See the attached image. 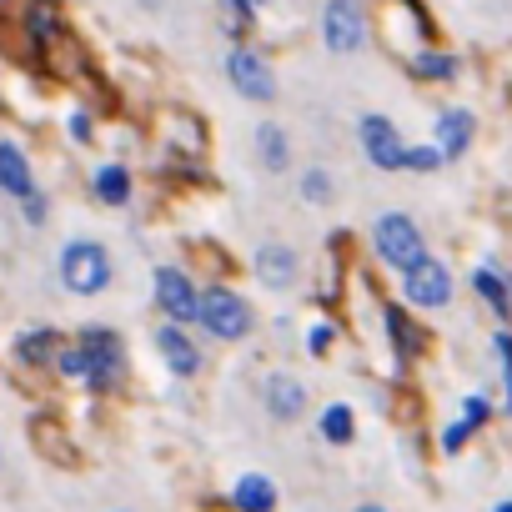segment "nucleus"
I'll return each mask as SVG.
<instances>
[{
	"label": "nucleus",
	"instance_id": "nucleus-1",
	"mask_svg": "<svg viewBox=\"0 0 512 512\" xmlns=\"http://www.w3.org/2000/svg\"><path fill=\"white\" fill-rule=\"evenodd\" d=\"M61 372L106 392V387L121 382V342L111 332H86L71 352H61Z\"/></svg>",
	"mask_w": 512,
	"mask_h": 512
},
{
	"label": "nucleus",
	"instance_id": "nucleus-2",
	"mask_svg": "<svg viewBox=\"0 0 512 512\" xmlns=\"http://www.w3.org/2000/svg\"><path fill=\"white\" fill-rule=\"evenodd\" d=\"M61 282L81 297H96L106 282H111V256L101 241H71L61 251Z\"/></svg>",
	"mask_w": 512,
	"mask_h": 512
},
{
	"label": "nucleus",
	"instance_id": "nucleus-3",
	"mask_svg": "<svg viewBox=\"0 0 512 512\" xmlns=\"http://www.w3.org/2000/svg\"><path fill=\"white\" fill-rule=\"evenodd\" d=\"M377 251H382V262L387 267H397V272H412L417 262H422V231L402 216V211H387L382 221H377Z\"/></svg>",
	"mask_w": 512,
	"mask_h": 512
},
{
	"label": "nucleus",
	"instance_id": "nucleus-4",
	"mask_svg": "<svg viewBox=\"0 0 512 512\" xmlns=\"http://www.w3.org/2000/svg\"><path fill=\"white\" fill-rule=\"evenodd\" d=\"M322 36H327V51H337V56H352L367 46V16L357 0H332L322 16Z\"/></svg>",
	"mask_w": 512,
	"mask_h": 512
},
{
	"label": "nucleus",
	"instance_id": "nucleus-5",
	"mask_svg": "<svg viewBox=\"0 0 512 512\" xmlns=\"http://www.w3.org/2000/svg\"><path fill=\"white\" fill-rule=\"evenodd\" d=\"M201 327L206 332H216V337H246V327H251V307L241 302V297H231V292H201Z\"/></svg>",
	"mask_w": 512,
	"mask_h": 512
},
{
	"label": "nucleus",
	"instance_id": "nucleus-6",
	"mask_svg": "<svg viewBox=\"0 0 512 512\" xmlns=\"http://www.w3.org/2000/svg\"><path fill=\"white\" fill-rule=\"evenodd\" d=\"M156 302H161V312L171 322H201V297H196L191 277L176 272V267H161L156 272Z\"/></svg>",
	"mask_w": 512,
	"mask_h": 512
},
{
	"label": "nucleus",
	"instance_id": "nucleus-7",
	"mask_svg": "<svg viewBox=\"0 0 512 512\" xmlns=\"http://www.w3.org/2000/svg\"><path fill=\"white\" fill-rule=\"evenodd\" d=\"M402 287H407V302H417V307H447L452 302V277H447L442 262H432V256H422L412 272H402Z\"/></svg>",
	"mask_w": 512,
	"mask_h": 512
},
{
	"label": "nucleus",
	"instance_id": "nucleus-8",
	"mask_svg": "<svg viewBox=\"0 0 512 512\" xmlns=\"http://www.w3.org/2000/svg\"><path fill=\"white\" fill-rule=\"evenodd\" d=\"M226 76H231V86H236L246 101H272V96H277V81H272L267 61L256 56V51H231Z\"/></svg>",
	"mask_w": 512,
	"mask_h": 512
},
{
	"label": "nucleus",
	"instance_id": "nucleus-9",
	"mask_svg": "<svg viewBox=\"0 0 512 512\" xmlns=\"http://www.w3.org/2000/svg\"><path fill=\"white\" fill-rule=\"evenodd\" d=\"M362 146H367V156H372L382 171L407 166V146H402V136L392 131L387 116H367V121H362Z\"/></svg>",
	"mask_w": 512,
	"mask_h": 512
},
{
	"label": "nucleus",
	"instance_id": "nucleus-10",
	"mask_svg": "<svg viewBox=\"0 0 512 512\" xmlns=\"http://www.w3.org/2000/svg\"><path fill=\"white\" fill-rule=\"evenodd\" d=\"M156 347H161V357L171 362V372H181V377L201 372V347H196L181 327H161V332H156Z\"/></svg>",
	"mask_w": 512,
	"mask_h": 512
},
{
	"label": "nucleus",
	"instance_id": "nucleus-11",
	"mask_svg": "<svg viewBox=\"0 0 512 512\" xmlns=\"http://www.w3.org/2000/svg\"><path fill=\"white\" fill-rule=\"evenodd\" d=\"M467 141H472V116L467 111H442L437 116V151H442V161H452V156H462L467 151Z\"/></svg>",
	"mask_w": 512,
	"mask_h": 512
},
{
	"label": "nucleus",
	"instance_id": "nucleus-12",
	"mask_svg": "<svg viewBox=\"0 0 512 512\" xmlns=\"http://www.w3.org/2000/svg\"><path fill=\"white\" fill-rule=\"evenodd\" d=\"M256 277L267 287H292L297 282V256L287 246H262L256 251Z\"/></svg>",
	"mask_w": 512,
	"mask_h": 512
},
{
	"label": "nucleus",
	"instance_id": "nucleus-13",
	"mask_svg": "<svg viewBox=\"0 0 512 512\" xmlns=\"http://www.w3.org/2000/svg\"><path fill=\"white\" fill-rule=\"evenodd\" d=\"M267 407H272V417H282V422L302 417V407H307L302 382H297V377H272V382H267Z\"/></svg>",
	"mask_w": 512,
	"mask_h": 512
},
{
	"label": "nucleus",
	"instance_id": "nucleus-14",
	"mask_svg": "<svg viewBox=\"0 0 512 512\" xmlns=\"http://www.w3.org/2000/svg\"><path fill=\"white\" fill-rule=\"evenodd\" d=\"M0 186H6L11 196H31V166H26L16 141L0 146Z\"/></svg>",
	"mask_w": 512,
	"mask_h": 512
},
{
	"label": "nucleus",
	"instance_id": "nucleus-15",
	"mask_svg": "<svg viewBox=\"0 0 512 512\" xmlns=\"http://www.w3.org/2000/svg\"><path fill=\"white\" fill-rule=\"evenodd\" d=\"M231 497H236L241 512H272V507H277V487H272L267 477H256V472H246Z\"/></svg>",
	"mask_w": 512,
	"mask_h": 512
},
{
	"label": "nucleus",
	"instance_id": "nucleus-16",
	"mask_svg": "<svg viewBox=\"0 0 512 512\" xmlns=\"http://www.w3.org/2000/svg\"><path fill=\"white\" fill-rule=\"evenodd\" d=\"M96 196H101L106 206H121V201L131 196V176H126L121 166H101V171H96Z\"/></svg>",
	"mask_w": 512,
	"mask_h": 512
},
{
	"label": "nucleus",
	"instance_id": "nucleus-17",
	"mask_svg": "<svg viewBox=\"0 0 512 512\" xmlns=\"http://www.w3.org/2000/svg\"><path fill=\"white\" fill-rule=\"evenodd\" d=\"M256 136H262V166H267V171H282V166L292 161V146H287L282 126H262Z\"/></svg>",
	"mask_w": 512,
	"mask_h": 512
},
{
	"label": "nucleus",
	"instance_id": "nucleus-18",
	"mask_svg": "<svg viewBox=\"0 0 512 512\" xmlns=\"http://www.w3.org/2000/svg\"><path fill=\"white\" fill-rule=\"evenodd\" d=\"M472 287H477V297H482V302H492V312H502V317L512 312V302H507V287H502V282H497L487 267H477V272H472Z\"/></svg>",
	"mask_w": 512,
	"mask_h": 512
},
{
	"label": "nucleus",
	"instance_id": "nucleus-19",
	"mask_svg": "<svg viewBox=\"0 0 512 512\" xmlns=\"http://www.w3.org/2000/svg\"><path fill=\"white\" fill-rule=\"evenodd\" d=\"M322 437L327 442H352V407H342V402L327 407L322 412Z\"/></svg>",
	"mask_w": 512,
	"mask_h": 512
},
{
	"label": "nucleus",
	"instance_id": "nucleus-20",
	"mask_svg": "<svg viewBox=\"0 0 512 512\" xmlns=\"http://www.w3.org/2000/svg\"><path fill=\"white\" fill-rule=\"evenodd\" d=\"M417 76H427V81H447L457 66H452V56H437V51H427V56H417V66H412Z\"/></svg>",
	"mask_w": 512,
	"mask_h": 512
},
{
	"label": "nucleus",
	"instance_id": "nucleus-21",
	"mask_svg": "<svg viewBox=\"0 0 512 512\" xmlns=\"http://www.w3.org/2000/svg\"><path fill=\"white\" fill-rule=\"evenodd\" d=\"M302 196L307 201H332V176L327 171H307L302 176Z\"/></svg>",
	"mask_w": 512,
	"mask_h": 512
},
{
	"label": "nucleus",
	"instance_id": "nucleus-22",
	"mask_svg": "<svg viewBox=\"0 0 512 512\" xmlns=\"http://www.w3.org/2000/svg\"><path fill=\"white\" fill-rule=\"evenodd\" d=\"M31 36H36V41H51V36H56V11H51V6H36V11H31Z\"/></svg>",
	"mask_w": 512,
	"mask_h": 512
},
{
	"label": "nucleus",
	"instance_id": "nucleus-23",
	"mask_svg": "<svg viewBox=\"0 0 512 512\" xmlns=\"http://www.w3.org/2000/svg\"><path fill=\"white\" fill-rule=\"evenodd\" d=\"M437 161H442L437 146H412V151H407V166H412V171H432Z\"/></svg>",
	"mask_w": 512,
	"mask_h": 512
},
{
	"label": "nucleus",
	"instance_id": "nucleus-24",
	"mask_svg": "<svg viewBox=\"0 0 512 512\" xmlns=\"http://www.w3.org/2000/svg\"><path fill=\"white\" fill-rule=\"evenodd\" d=\"M51 342H56L51 332H41V337H26L21 357H26V362H46V357H51Z\"/></svg>",
	"mask_w": 512,
	"mask_h": 512
},
{
	"label": "nucleus",
	"instance_id": "nucleus-25",
	"mask_svg": "<svg viewBox=\"0 0 512 512\" xmlns=\"http://www.w3.org/2000/svg\"><path fill=\"white\" fill-rule=\"evenodd\" d=\"M497 357H502V377H507V412H512V337H497Z\"/></svg>",
	"mask_w": 512,
	"mask_h": 512
},
{
	"label": "nucleus",
	"instance_id": "nucleus-26",
	"mask_svg": "<svg viewBox=\"0 0 512 512\" xmlns=\"http://www.w3.org/2000/svg\"><path fill=\"white\" fill-rule=\"evenodd\" d=\"M387 327H392V337H397V342H402V347H407V352H412V347H417V332H412V327H407V322H402V312H387Z\"/></svg>",
	"mask_w": 512,
	"mask_h": 512
},
{
	"label": "nucleus",
	"instance_id": "nucleus-27",
	"mask_svg": "<svg viewBox=\"0 0 512 512\" xmlns=\"http://www.w3.org/2000/svg\"><path fill=\"white\" fill-rule=\"evenodd\" d=\"M487 412H492V407H487V397H467V407H462V417H467L472 427H482V422H487Z\"/></svg>",
	"mask_w": 512,
	"mask_h": 512
},
{
	"label": "nucleus",
	"instance_id": "nucleus-28",
	"mask_svg": "<svg viewBox=\"0 0 512 512\" xmlns=\"http://www.w3.org/2000/svg\"><path fill=\"white\" fill-rule=\"evenodd\" d=\"M467 432H472V422H467V417H462V422H452V427H447V437H442V447H447V452H457V447L467 442Z\"/></svg>",
	"mask_w": 512,
	"mask_h": 512
},
{
	"label": "nucleus",
	"instance_id": "nucleus-29",
	"mask_svg": "<svg viewBox=\"0 0 512 512\" xmlns=\"http://www.w3.org/2000/svg\"><path fill=\"white\" fill-rule=\"evenodd\" d=\"M307 347H312V352L322 357V352L332 347V327H327V322H322V327H312V337H307Z\"/></svg>",
	"mask_w": 512,
	"mask_h": 512
},
{
	"label": "nucleus",
	"instance_id": "nucleus-30",
	"mask_svg": "<svg viewBox=\"0 0 512 512\" xmlns=\"http://www.w3.org/2000/svg\"><path fill=\"white\" fill-rule=\"evenodd\" d=\"M21 201H26V216H31V226H41V221H46V201H41V196H21Z\"/></svg>",
	"mask_w": 512,
	"mask_h": 512
},
{
	"label": "nucleus",
	"instance_id": "nucleus-31",
	"mask_svg": "<svg viewBox=\"0 0 512 512\" xmlns=\"http://www.w3.org/2000/svg\"><path fill=\"white\" fill-rule=\"evenodd\" d=\"M71 136H76V141H86V136H91V121H86V116H76V121H71Z\"/></svg>",
	"mask_w": 512,
	"mask_h": 512
},
{
	"label": "nucleus",
	"instance_id": "nucleus-32",
	"mask_svg": "<svg viewBox=\"0 0 512 512\" xmlns=\"http://www.w3.org/2000/svg\"><path fill=\"white\" fill-rule=\"evenodd\" d=\"M357 512H382V507H377V502H367V507H357Z\"/></svg>",
	"mask_w": 512,
	"mask_h": 512
},
{
	"label": "nucleus",
	"instance_id": "nucleus-33",
	"mask_svg": "<svg viewBox=\"0 0 512 512\" xmlns=\"http://www.w3.org/2000/svg\"><path fill=\"white\" fill-rule=\"evenodd\" d=\"M497 512H512V502H502V507H497Z\"/></svg>",
	"mask_w": 512,
	"mask_h": 512
},
{
	"label": "nucleus",
	"instance_id": "nucleus-34",
	"mask_svg": "<svg viewBox=\"0 0 512 512\" xmlns=\"http://www.w3.org/2000/svg\"><path fill=\"white\" fill-rule=\"evenodd\" d=\"M251 6H262V0H251Z\"/></svg>",
	"mask_w": 512,
	"mask_h": 512
}]
</instances>
